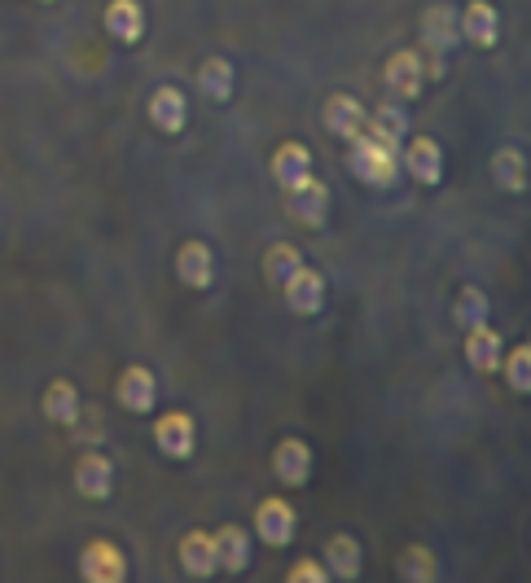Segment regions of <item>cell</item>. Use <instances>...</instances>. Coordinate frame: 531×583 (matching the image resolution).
Segmentation results:
<instances>
[{"mask_svg": "<svg viewBox=\"0 0 531 583\" xmlns=\"http://www.w3.org/2000/svg\"><path fill=\"white\" fill-rule=\"evenodd\" d=\"M457 27H461V35H466L475 49H497V40H501V13H497L492 0H470V4L457 13Z\"/></svg>", "mask_w": 531, "mask_h": 583, "instance_id": "11", "label": "cell"}, {"mask_svg": "<svg viewBox=\"0 0 531 583\" xmlns=\"http://www.w3.org/2000/svg\"><path fill=\"white\" fill-rule=\"evenodd\" d=\"M44 417L53 426H75L84 417V399H80V391H75L71 377H53L44 386Z\"/></svg>", "mask_w": 531, "mask_h": 583, "instance_id": "21", "label": "cell"}, {"mask_svg": "<svg viewBox=\"0 0 531 583\" xmlns=\"http://www.w3.org/2000/svg\"><path fill=\"white\" fill-rule=\"evenodd\" d=\"M506 377H510V386H514L519 395H531V347H528V343H519V347L510 351Z\"/></svg>", "mask_w": 531, "mask_h": 583, "instance_id": "30", "label": "cell"}, {"mask_svg": "<svg viewBox=\"0 0 531 583\" xmlns=\"http://www.w3.org/2000/svg\"><path fill=\"white\" fill-rule=\"evenodd\" d=\"M294 531H299V518H294V504L281 500V496H268L256 509V535L268 549H285L294 544Z\"/></svg>", "mask_w": 531, "mask_h": 583, "instance_id": "5", "label": "cell"}, {"mask_svg": "<svg viewBox=\"0 0 531 583\" xmlns=\"http://www.w3.org/2000/svg\"><path fill=\"white\" fill-rule=\"evenodd\" d=\"M396 575L408 583H430V580H439V562H435V553H430L426 544H408V549L399 553Z\"/></svg>", "mask_w": 531, "mask_h": 583, "instance_id": "27", "label": "cell"}, {"mask_svg": "<svg viewBox=\"0 0 531 583\" xmlns=\"http://www.w3.org/2000/svg\"><path fill=\"white\" fill-rule=\"evenodd\" d=\"M106 31L119 40V44H136L145 35V9L136 0H111L106 4Z\"/></svg>", "mask_w": 531, "mask_h": 583, "instance_id": "24", "label": "cell"}, {"mask_svg": "<svg viewBox=\"0 0 531 583\" xmlns=\"http://www.w3.org/2000/svg\"><path fill=\"white\" fill-rule=\"evenodd\" d=\"M44 4H53V0H44Z\"/></svg>", "mask_w": 531, "mask_h": 583, "instance_id": "32", "label": "cell"}, {"mask_svg": "<svg viewBox=\"0 0 531 583\" xmlns=\"http://www.w3.org/2000/svg\"><path fill=\"white\" fill-rule=\"evenodd\" d=\"M488 316H492V299H488L483 290L466 285V290L457 294V303H452V321H457L461 330H475V325H488Z\"/></svg>", "mask_w": 531, "mask_h": 583, "instance_id": "28", "label": "cell"}, {"mask_svg": "<svg viewBox=\"0 0 531 583\" xmlns=\"http://www.w3.org/2000/svg\"><path fill=\"white\" fill-rule=\"evenodd\" d=\"M492 180L506 194H528V158H523V149H514V145L497 149L492 154Z\"/></svg>", "mask_w": 531, "mask_h": 583, "instance_id": "26", "label": "cell"}, {"mask_svg": "<svg viewBox=\"0 0 531 583\" xmlns=\"http://www.w3.org/2000/svg\"><path fill=\"white\" fill-rule=\"evenodd\" d=\"M290 583H330V566L325 562H316V558H303V562H294L290 566Z\"/></svg>", "mask_w": 531, "mask_h": 583, "instance_id": "31", "label": "cell"}, {"mask_svg": "<svg viewBox=\"0 0 531 583\" xmlns=\"http://www.w3.org/2000/svg\"><path fill=\"white\" fill-rule=\"evenodd\" d=\"M365 136H374L378 145H387V149H396L408 140V115H404V106L396 102H387V106H378L374 115L365 118Z\"/></svg>", "mask_w": 531, "mask_h": 583, "instance_id": "23", "label": "cell"}, {"mask_svg": "<svg viewBox=\"0 0 531 583\" xmlns=\"http://www.w3.org/2000/svg\"><path fill=\"white\" fill-rule=\"evenodd\" d=\"M281 290H285V308L294 312V316H316L321 308H325V277L316 272V268H294L285 281H281Z\"/></svg>", "mask_w": 531, "mask_h": 583, "instance_id": "7", "label": "cell"}, {"mask_svg": "<svg viewBox=\"0 0 531 583\" xmlns=\"http://www.w3.org/2000/svg\"><path fill=\"white\" fill-rule=\"evenodd\" d=\"M325 566H330L334 580H356L361 566H365V549H361V540L347 535V531L330 535V540H325Z\"/></svg>", "mask_w": 531, "mask_h": 583, "instance_id": "22", "label": "cell"}, {"mask_svg": "<svg viewBox=\"0 0 531 583\" xmlns=\"http://www.w3.org/2000/svg\"><path fill=\"white\" fill-rule=\"evenodd\" d=\"M115 399H119V408H128L136 417L154 413V404H158V377H154L145 364L124 368V377H119V386H115Z\"/></svg>", "mask_w": 531, "mask_h": 583, "instance_id": "13", "label": "cell"}, {"mask_svg": "<svg viewBox=\"0 0 531 583\" xmlns=\"http://www.w3.org/2000/svg\"><path fill=\"white\" fill-rule=\"evenodd\" d=\"M180 571H185L189 580H211V575H220L211 531H189V535L180 540Z\"/></svg>", "mask_w": 531, "mask_h": 583, "instance_id": "18", "label": "cell"}, {"mask_svg": "<svg viewBox=\"0 0 531 583\" xmlns=\"http://www.w3.org/2000/svg\"><path fill=\"white\" fill-rule=\"evenodd\" d=\"M457 35H461V27H457V9H452V4L439 0V4H430V9L421 13V53L444 58V53H452Z\"/></svg>", "mask_w": 531, "mask_h": 583, "instance_id": "8", "label": "cell"}, {"mask_svg": "<svg viewBox=\"0 0 531 583\" xmlns=\"http://www.w3.org/2000/svg\"><path fill=\"white\" fill-rule=\"evenodd\" d=\"M75 491L84 500H111L115 496V461L106 452H84L75 461Z\"/></svg>", "mask_w": 531, "mask_h": 583, "instance_id": "12", "label": "cell"}, {"mask_svg": "<svg viewBox=\"0 0 531 583\" xmlns=\"http://www.w3.org/2000/svg\"><path fill=\"white\" fill-rule=\"evenodd\" d=\"M80 575L88 583H124L128 580V558L111 540H93L80 558Z\"/></svg>", "mask_w": 531, "mask_h": 583, "instance_id": "10", "label": "cell"}, {"mask_svg": "<svg viewBox=\"0 0 531 583\" xmlns=\"http://www.w3.org/2000/svg\"><path fill=\"white\" fill-rule=\"evenodd\" d=\"M421 84H426L421 53L399 49V53L387 58V66H383V89H387L396 102H417V97H421Z\"/></svg>", "mask_w": 531, "mask_h": 583, "instance_id": "6", "label": "cell"}, {"mask_svg": "<svg viewBox=\"0 0 531 583\" xmlns=\"http://www.w3.org/2000/svg\"><path fill=\"white\" fill-rule=\"evenodd\" d=\"M312 176V149L303 140H281L277 154H272V180L281 189H294Z\"/></svg>", "mask_w": 531, "mask_h": 583, "instance_id": "17", "label": "cell"}, {"mask_svg": "<svg viewBox=\"0 0 531 583\" xmlns=\"http://www.w3.org/2000/svg\"><path fill=\"white\" fill-rule=\"evenodd\" d=\"M399 167H404L417 185L435 189V185L444 180V149H439V140H435V136H408L404 149H399Z\"/></svg>", "mask_w": 531, "mask_h": 583, "instance_id": "4", "label": "cell"}, {"mask_svg": "<svg viewBox=\"0 0 531 583\" xmlns=\"http://www.w3.org/2000/svg\"><path fill=\"white\" fill-rule=\"evenodd\" d=\"M145 115H149V123H154V132L176 136V132H185V123H189V102H185L180 89H158V93L149 97Z\"/></svg>", "mask_w": 531, "mask_h": 583, "instance_id": "19", "label": "cell"}, {"mask_svg": "<svg viewBox=\"0 0 531 583\" xmlns=\"http://www.w3.org/2000/svg\"><path fill=\"white\" fill-rule=\"evenodd\" d=\"M272 473H277V482H285V487H308L312 482V448L303 444V439H281L277 448H272Z\"/></svg>", "mask_w": 531, "mask_h": 583, "instance_id": "14", "label": "cell"}, {"mask_svg": "<svg viewBox=\"0 0 531 583\" xmlns=\"http://www.w3.org/2000/svg\"><path fill=\"white\" fill-rule=\"evenodd\" d=\"M299 263H303V254H299L290 241H277V246H268L264 250V277L272 285H281Z\"/></svg>", "mask_w": 531, "mask_h": 583, "instance_id": "29", "label": "cell"}, {"mask_svg": "<svg viewBox=\"0 0 531 583\" xmlns=\"http://www.w3.org/2000/svg\"><path fill=\"white\" fill-rule=\"evenodd\" d=\"M216 540V562L225 575H242L251 566V531L238 527V522H225L220 531H211Z\"/></svg>", "mask_w": 531, "mask_h": 583, "instance_id": "15", "label": "cell"}, {"mask_svg": "<svg viewBox=\"0 0 531 583\" xmlns=\"http://www.w3.org/2000/svg\"><path fill=\"white\" fill-rule=\"evenodd\" d=\"M198 93L207 97V102H229L233 97V62L229 58H207L202 66H198Z\"/></svg>", "mask_w": 531, "mask_h": 583, "instance_id": "25", "label": "cell"}, {"mask_svg": "<svg viewBox=\"0 0 531 583\" xmlns=\"http://www.w3.org/2000/svg\"><path fill=\"white\" fill-rule=\"evenodd\" d=\"M343 163H347V171H352V180H361V185H369V189H396L399 185V154L396 149H387V145H378L374 136H352L347 140V154H343Z\"/></svg>", "mask_w": 531, "mask_h": 583, "instance_id": "1", "label": "cell"}, {"mask_svg": "<svg viewBox=\"0 0 531 583\" xmlns=\"http://www.w3.org/2000/svg\"><path fill=\"white\" fill-rule=\"evenodd\" d=\"M154 448L167 457V461H189L198 452V426L189 413H163L154 421Z\"/></svg>", "mask_w": 531, "mask_h": 583, "instance_id": "3", "label": "cell"}, {"mask_svg": "<svg viewBox=\"0 0 531 583\" xmlns=\"http://www.w3.org/2000/svg\"><path fill=\"white\" fill-rule=\"evenodd\" d=\"M365 118H369V111H365L352 93H334V97L325 102V132L339 136V140L361 136V132H365Z\"/></svg>", "mask_w": 531, "mask_h": 583, "instance_id": "20", "label": "cell"}, {"mask_svg": "<svg viewBox=\"0 0 531 583\" xmlns=\"http://www.w3.org/2000/svg\"><path fill=\"white\" fill-rule=\"evenodd\" d=\"M501 360H506V339L492 325L466 330V364L475 373H501Z\"/></svg>", "mask_w": 531, "mask_h": 583, "instance_id": "16", "label": "cell"}, {"mask_svg": "<svg viewBox=\"0 0 531 583\" xmlns=\"http://www.w3.org/2000/svg\"><path fill=\"white\" fill-rule=\"evenodd\" d=\"M176 277H180L185 290H211V281H216V254H211V246L198 241V237H189L176 250Z\"/></svg>", "mask_w": 531, "mask_h": 583, "instance_id": "9", "label": "cell"}, {"mask_svg": "<svg viewBox=\"0 0 531 583\" xmlns=\"http://www.w3.org/2000/svg\"><path fill=\"white\" fill-rule=\"evenodd\" d=\"M330 207H334V198H330V185L325 180H316V176H308L303 185H294V189H285V211L303 225V229H325V220H330Z\"/></svg>", "mask_w": 531, "mask_h": 583, "instance_id": "2", "label": "cell"}]
</instances>
